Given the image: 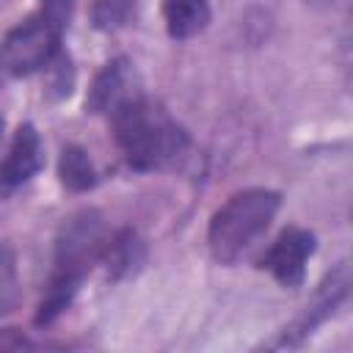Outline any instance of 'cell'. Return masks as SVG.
<instances>
[{"instance_id": "1", "label": "cell", "mask_w": 353, "mask_h": 353, "mask_svg": "<svg viewBox=\"0 0 353 353\" xmlns=\"http://www.w3.org/2000/svg\"><path fill=\"white\" fill-rule=\"evenodd\" d=\"M108 240H110V234L97 210H80L63 221V226L55 237L52 273H50L44 298L36 312L39 325H50L72 303V298L77 295L91 265L102 262Z\"/></svg>"}, {"instance_id": "2", "label": "cell", "mask_w": 353, "mask_h": 353, "mask_svg": "<svg viewBox=\"0 0 353 353\" xmlns=\"http://www.w3.org/2000/svg\"><path fill=\"white\" fill-rule=\"evenodd\" d=\"M113 138L135 171H157L176 163L188 149V132L163 105L146 94L130 99L110 116Z\"/></svg>"}, {"instance_id": "3", "label": "cell", "mask_w": 353, "mask_h": 353, "mask_svg": "<svg viewBox=\"0 0 353 353\" xmlns=\"http://www.w3.org/2000/svg\"><path fill=\"white\" fill-rule=\"evenodd\" d=\"M281 196L268 188H245L232 193L210 218L207 245L223 265L237 262L270 226Z\"/></svg>"}, {"instance_id": "4", "label": "cell", "mask_w": 353, "mask_h": 353, "mask_svg": "<svg viewBox=\"0 0 353 353\" xmlns=\"http://www.w3.org/2000/svg\"><path fill=\"white\" fill-rule=\"evenodd\" d=\"M61 28L52 25L44 14H33L17 28H11L0 41V66L14 74L25 77L39 69L55 63L61 52Z\"/></svg>"}, {"instance_id": "5", "label": "cell", "mask_w": 353, "mask_h": 353, "mask_svg": "<svg viewBox=\"0 0 353 353\" xmlns=\"http://www.w3.org/2000/svg\"><path fill=\"white\" fill-rule=\"evenodd\" d=\"M312 254H314V234L301 226H287L262 254L259 265L281 287H301L306 276V259Z\"/></svg>"}, {"instance_id": "6", "label": "cell", "mask_w": 353, "mask_h": 353, "mask_svg": "<svg viewBox=\"0 0 353 353\" xmlns=\"http://www.w3.org/2000/svg\"><path fill=\"white\" fill-rule=\"evenodd\" d=\"M141 94H143V88H141V77L135 72V63L127 58H113L94 77L88 97H85V108L91 113L110 119L121 105H127L130 99H135Z\"/></svg>"}, {"instance_id": "7", "label": "cell", "mask_w": 353, "mask_h": 353, "mask_svg": "<svg viewBox=\"0 0 353 353\" xmlns=\"http://www.w3.org/2000/svg\"><path fill=\"white\" fill-rule=\"evenodd\" d=\"M41 165H44L41 138L33 124H22L14 132L6 157L0 160V199H6L19 185H25Z\"/></svg>"}, {"instance_id": "8", "label": "cell", "mask_w": 353, "mask_h": 353, "mask_svg": "<svg viewBox=\"0 0 353 353\" xmlns=\"http://www.w3.org/2000/svg\"><path fill=\"white\" fill-rule=\"evenodd\" d=\"M347 287H350V270H347V265H339V268L317 287V292H314L312 303H306L303 314L290 325V331H284L281 345H298V342H301L306 334H312L328 314H334V309L345 301Z\"/></svg>"}, {"instance_id": "9", "label": "cell", "mask_w": 353, "mask_h": 353, "mask_svg": "<svg viewBox=\"0 0 353 353\" xmlns=\"http://www.w3.org/2000/svg\"><path fill=\"white\" fill-rule=\"evenodd\" d=\"M163 19L171 39L176 41L193 39L210 25V3L207 0H163Z\"/></svg>"}, {"instance_id": "10", "label": "cell", "mask_w": 353, "mask_h": 353, "mask_svg": "<svg viewBox=\"0 0 353 353\" xmlns=\"http://www.w3.org/2000/svg\"><path fill=\"white\" fill-rule=\"evenodd\" d=\"M58 176L63 182V188L74 190V193H83L88 188L97 185V171H94V163L88 157V152L77 143H66L61 149V160H58Z\"/></svg>"}, {"instance_id": "11", "label": "cell", "mask_w": 353, "mask_h": 353, "mask_svg": "<svg viewBox=\"0 0 353 353\" xmlns=\"http://www.w3.org/2000/svg\"><path fill=\"white\" fill-rule=\"evenodd\" d=\"M141 256H143V251H141L138 237L130 229H124L119 234H110V240L105 245V254H102V262H108V273L127 276V273L135 270Z\"/></svg>"}, {"instance_id": "12", "label": "cell", "mask_w": 353, "mask_h": 353, "mask_svg": "<svg viewBox=\"0 0 353 353\" xmlns=\"http://www.w3.org/2000/svg\"><path fill=\"white\" fill-rule=\"evenodd\" d=\"M22 301V287L17 276V254L11 245H0V317L11 314Z\"/></svg>"}, {"instance_id": "13", "label": "cell", "mask_w": 353, "mask_h": 353, "mask_svg": "<svg viewBox=\"0 0 353 353\" xmlns=\"http://www.w3.org/2000/svg\"><path fill=\"white\" fill-rule=\"evenodd\" d=\"M138 0H91V22L99 30H119L135 17Z\"/></svg>"}, {"instance_id": "14", "label": "cell", "mask_w": 353, "mask_h": 353, "mask_svg": "<svg viewBox=\"0 0 353 353\" xmlns=\"http://www.w3.org/2000/svg\"><path fill=\"white\" fill-rule=\"evenodd\" d=\"M72 6H74V0H41V11L39 14H44L52 25H58L63 30L69 17H72Z\"/></svg>"}, {"instance_id": "15", "label": "cell", "mask_w": 353, "mask_h": 353, "mask_svg": "<svg viewBox=\"0 0 353 353\" xmlns=\"http://www.w3.org/2000/svg\"><path fill=\"white\" fill-rule=\"evenodd\" d=\"M312 3H334V0H312Z\"/></svg>"}, {"instance_id": "16", "label": "cell", "mask_w": 353, "mask_h": 353, "mask_svg": "<svg viewBox=\"0 0 353 353\" xmlns=\"http://www.w3.org/2000/svg\"><path fill=\"white\" fill-rule=\"evenodd\" d=\"M0 130H3V121H0Z\"/></svg>"}]
</instances>
